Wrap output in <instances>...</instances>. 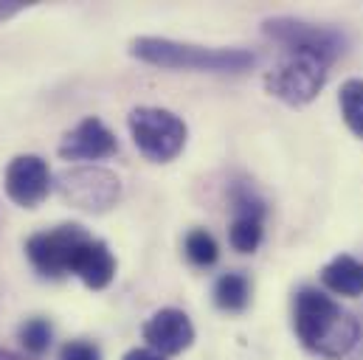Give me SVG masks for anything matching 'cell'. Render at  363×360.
<instances>
[{"mask_svg":"<svg viewBox=\"0 0 363 360\" xmlns=\"http://www.w3.org/2000/svg\"><path fill=\"white\" fill-rule=\"evenodd\" d=\"M231 203H234V211L237 217H257L262 220L265 217V203L251 191V186H234L231 189Z\"/></svg>","mask_w":363,"mask_h":360,"instance_id":"obj_18","label":"cell"},{"mask_svg":"<svg viewBox=\"0 0 363 360\" xmlns=\"http://www.w3.org/2000/svg\"><path fill=\"white\" fill-rule=\"evenodd\" d=\"M144 341L150 344V349H155L164 358L181 355L183 349L194 344V327L183 310L164 307L144 324Z\"/></svg>","mask_w":363,"mask_h":360,"instance_id":"obj_9","label":"cell"},{"mask_svg":"<svg viewBox=\"0 0 363 360\" xmlns=\"http://www.w3.org/2000/svg\"><path fill=\"white\" fill-rule=\"evenodd\" d=\"M60 360H101V352L91 341H68L60 349Z\"/></svg>","mask_w":363,"mask_h":360,"instance_id":"obj_19","label":"cell"},{"mask_svg":"<svg viewBox=\"0 0 363 360\" xmlns=\"http://www.w3.org/2000/svg\"><path fill=\"white\" fill-rule=\"evenodd\" d=\"M116 150H118L116 135L99 118L88 116L71 133H65L60 144V158L62 161H101V158L116 155Z\"/></svg>","mask_w":363,"mask_h":360,"instance_id":"obj_10","label":"cell"},{"mask_svg":"<svg viewBox=\"0 0 363 360\" xmlns=\"http://www.w3.org/2000/svg\"><path fill=\"white\" fill-rule=\"evenodd\" d=\"M338 101H341V113H344L347 127L358 138H363V79H347L341 85Z\"/></svg>","mask_w":363,"mask_h":360,"instance_id":"obj_14","label":"cell"},{"mask_svg":"<svg viewBox=\"0 0 363 360\" xmlns=\"http://www.w3.org/2000/svg\"><path fill=\"white\" fill-rule=\"evenodd\" d=\"M130 54L141 62L172 71H206V74H240L257 65V54L245 48H203L167 37H138L130 43Z\"/></svg>","mask_w":363,"mask_h":360,"instance_id":"obj_2","label":"cell"},{"mask_svg":"<svg viewBox=\"0 0 363 360\" xmlns=\"http://www.w3.org/2000/svg\"><path fill=\"white\" fill-rule=\"evenodd\" d=\"M71 273H77L91 290H104L116 276V259L101 240H88L79 245L71 262Z\"/></svg>","mask_w":363,"mask_h":360,"instance_id":"obj_11","label":"cell"},{"mask_svg":"<svg viewBox=\"0 0 363 360\" xmlns=\"http://www.w3.org/2000/svg\"><path fill=\"white\" fill-rule=\"evenodd\" d=\"M0 360H26V358L17 355V352H11V349H3V347H0Z\"/></svg>","mask_w":363,"mask_h":360,"instance_id":"obj_22","label":"cell"},{"mask_svg":"<svg viewBox=\"0 0 363 360\" xmlns=\"http://www.w3.org/2000/svg\"><path fill=\"white\" fill-rule=\"evenodd\" d=\"M121 360H167V358H164V355H158L155 349H150V347H147V349H130V352H127Z\"/></svg>","mask_w":363,"mask_h":360,"instance_id":"obj_20","label":"cell"},{"mask_svg":"<svg viewBox=\"0 0 363 360\" xmlns=\"http://www.w3.org/2000/svg\"><path fill=\"white\" fill-rule=\"evenodd\" d=\"M26 9V3H17V0H11V3H3L0 0V23L3 20H9V17H14L17 11H23Z\"/></svg>","mask_w":363,"mask_h":360,"instance_id":"obj_21","label":"cell"},{"mask_svg":"<svg viewBox=\"0 0 363 360\" xmlns=\"http://www.w3.org/2000/svg\"><path fill=\"white\" fill-rule=\"evenodd\" d=\"M51 186L48 164L40 155H17L6 167V194L23 208H37L48 197Z\"/></svg>","mask_w":363,"mask_h":360,"instance_id":"obj_8","label":"cell"},{"mask_svg":"<svg viewBox=\"0 0 363 360\" xmlns=\"http://www.w3.org/2000/svg\"><path fill=\"white\" fill-rule=\"evenodd\" d=\"M321 284L338 296H350V298L363 296V262H358L355 257H347V254L335 257L321 270Z\"/></svg>","mask_w":363,"mask_h":360,"instance_id":"obj_12","label":"cell"},{"mask_svg":"<svg viewBox=\"0 0 363 360\" xmlns=\"http://www.w3.org/2000/svg\"><path fill=\"white\" fill-rule=\"evenodd\" d=\"M265 34L284 43L287 48H307V51H318L324 54L330 62H335L344 54V40L338 31L324 28V26H313L304 20H293V17H273L265 20Z\"/></svg>","mask_w":363,"mask_h":360,"instance_id":"obj_7","label":"cell"},{"mask_svg":"<svg viewBox=\"0 0 363 360\" xmlns=\"http://www.w3.org/2000/svg\"><path fill=\"white\" fill-rule=\"evenodd\" d=\"M293 327L298 341L321 358H344L355 349L361 338V324L355 321V315L341 310V304H335L315 287L298 290L293 307Z\"/></svg>","mask_w":363,"mask_h":360,"instance_id":"obj_1","label":"cell"},{"mask_svg":"<svg viewBox=\"0 0 363 360\" xmlns=\"http://www.w3.org/2000/svg\"><path fill=\"white\" fill-rule=\"evenodd\" d=\"M57 194L79 211L101 214L121 200V180L101 167H74L54 178Z\"/></svg>","mask_w":363,"mask_h":360,"instance_id":"obj_5","label":"cell"},{"mask_svg":"<svg viewBox=\"0 0 363 360\" xmlns=\"http://www.w3.org/2000/svg\"><path fill=\"white\" fill-rule=\"evenodd\" d=\"M17 338L23 344V349L34 358L45 355L51 349V341H54V330H51V321L48 318H28L20 330H17Z\"/></svg>","mask_w":363,"mask_h":360,"instance_id":"obj_15","label":"cell"},{"mask_svg":"<svg viewBox=\"0 0 363 360\" xmlns=\"http://www.w3.org/2000/svg\"><path fill=\"white\" fill-rule=\"evenodd\" d=\"M183 251H186V259L191 265H197V268H211L217 262V257H220L217 240L208 231H203V228L189 231V237L183 242Z\"/></svg>","mask_w":363,"mask_h":360,"instance_id":"obj_16","label":"cell"},{"mask_svg":"<svg viewBox=\"0 0 363 360\" xmlns=\"http://www.w3.org/2000/svg\"><path fill=\"white\" fill-rule=\"evenodd\" d=\"M248 298H251V284H248V276L242 273H225L217 279L214 284V304L225 313H242L248 307Z\"/></svg>","mask_w":363,"mask_h":360,"instance_id":"obj_13","label":"cell"},{"mask_svg":"<svg viewBox=\"0 0 363 360\" xmlns=\"http://www.w3.org/2000/svg\"><path fill=\"white\" fill-rule=\"evenodd\" d=\"M330 65L333 62L318 51L287 48V54L265 74V90L281 99L284 104H307L324 88Z\"/></svg>","mask_w":363,"mask_h":360,"instance_id":"obj_3","label":"cell"},{"mask_svg":"<svg viewBox=\"0 0 363 360\" xmlns=\"http://www.w3.org/2000/svg\"><path fill=\"white\" fill-rule=\"evenodd\" d=\"M88 231L82 225H60L54 231H43L34 234L26 242V254L31 259V265L40 270L43 276L60 279L65 273H71V262L79 251L82 242H88Z\"/></svg>","mask_w":363,"mask_h":360,"instance_id":"obj_6","label":"cell"},{"mask_svg":"<svg viewBox=\"0 0 363 360\" xmlns=\"http://www.w3.org/2000/svg\"><path fill=\"white\" fill-rule=\"evenodd\" d=\"M228 242L240 254H254L262 242V220L257 217H234L228 228Z\"/></svg>","mask_w":363,"mask_h":360,"instance_id":"obj_17","label":"cell"},{"mask_svg":"<svg viewBox=\"0 0 363 360\" xmlns=\"http://www.w3.org/2000/svg\"><path fill=\"white\" fill-rule=\"evenodd\" d=\"M130 133L138 152L155 164L178 158L186 147V124L164 107H135L130 113Z\"/></svg>","mask_w":363,"mask_h":360,"instance_id":"obj_4","label":"cell"}]
</instances>
